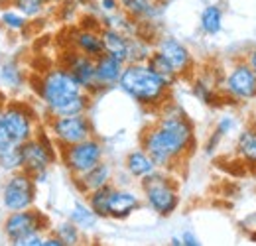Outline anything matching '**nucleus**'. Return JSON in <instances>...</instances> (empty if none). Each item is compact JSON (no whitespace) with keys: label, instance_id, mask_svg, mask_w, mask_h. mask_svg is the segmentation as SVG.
Returning a JSON list of instances; mask_svg holds the SVG:
<instances>
[{"label":"nucleus","instance_id":"f257e3e1","mask_svg":"<svg viewBox=\"0 0 256 246\" xmlns=\"http://www.w3.org/2000/svg\"><path fill=\"white\" fill-rule=\"evenodd\" d=\"M195 144L192 118L170 100L160 108V116L140 134V148L148 152L158 170L168 172H176L193 154Z\"/></svg>","mask_w":256,"mask_h":246},{"label":"nucleus","instance_id":"7ed1b4c3","mask_svg":"<svg viewBox=\"0 0 256 246\" xmlns=\"http://www.w3.org/2000/svg\"><path fill=\"white\" fill-rule=\"evenodd\" d=\"M116 87L130 100H134L136 104L148 110H160L170 100V92H172V87H168L148 67L146 62L126 63Z\"/></svg>","mask_w":256,"mask_h":246},{"label":"nucleus","instance_id":"4be33fe9","mask_svg":"<svg viewBox=\"0 0 256 246\" xmlns=\"http://www.w3.org/2000/svg\"><path fill=\"white\" fill-rule=\"evenodd\" d=\"M146 63H148V67H150V69L160 77L168 87H172V89H174V85H178V83H180V79H182V77L178 75V71L174 69V65L168 62L160 52H156V50H154V52L150 54V58L146 60Z\"/></svg>","mask_w":256,"mask_h":246},{"label":"nucleus","instance_id":"cd10ccee","mask_svg":"<svg viewBox=\"0 0 256 246\" xmlns=\"http://www.w3.org/2000/svg\"><path fill=\"white\" fill-rule=\"evenodd\" d=\"M6 4L24 14L28 20H38L48 12L46 0H6Z\"/></svg>","mask_w":256,"mask_h":246},{"label":"nucleus","instance_id":"7c9ffc66","mask_svg":"<svg viewBox=\"0 0 256 246\" xmlns=\"http://www.w3.org/2000/svg\"><path fill=\"white\" fill-rule=\"evenodd\" d=\"M234 128H236V120L232 118V116H228V114H224V116H221L219 120H217V124H215V132L217 134H221V136H228L230 132H234Z\"/></svg>","mask_w":256,"mask_h":246},{"label":"nucleus","instance_id":"a878e982","mask_svg":"<svg viewBox=\"0 0 256 246\" xmlns=\"http://www.w3.org/2000/svg\"><path fill=\"white\" fill-rule=\"evenodd\" d=\"M67 218H69L73 224H77L83 232L93 230L96 226V220H98V216L91 211V207L87 205V201H75Z\"/></svg>","mask_w":256,"mask_h":246},{"label":"nucleus","instance_id":"f3484780","mask_svg":"<svg viewBox=\"0 0 256 246\" xmlns=\"http://www.w3.org/2000/svg\"><path fill=\"white\" fill-rule=\"evenodd\" d=\"M28 77L24 71V65L18 60H6L4 63H0V89L18 94L28 87Z\"/></svg>","mask_w":256,"mask_h":246},{"label":"nucleus","instance_id":"39448f33","mask_svg":"<svg viewBox=\"0 0 256 246\" xmlns=\"http://www.w3.org/2000/svg\"><path fill=\"white\" fill-rule=\"evenodd\" d=\"M0 120L8 140L14 144H24L42 126L40 116L32 104L20 98H12V100L4 98L0 106Z\"/></svg>","mask_w":256,"mask_h":246},{"label":"nucleus","instance_id":"f03ea898","mask_svg":"<svg viewBox=\"0 0 256 246\" xmlns=\"http://www.w3.org/2000/svg\"><path fill=\"white\" fill-rule=\"evenodd\" d=\"M34 94L44 106L48 116L87 114L93 104V94L81 89L73 75L64 65H56L32 79Z\"/></svg>","mask_w":256,"mask_h":246},{"label":"nucleus","instance_id":"f8f14e48","mask_svg":"<svg viewBox=\"0 0 256 246\" xmlns=\"http://www.w3.org/2000/svg\"><path fill=\"white\" fill-rule=\"evenodd\" d=\"M154 50L160 52L162 56L174 65V69L178 71L180 77H188L195 67L192 50L174 36H160L154 42Z\"/></svg>","mask_w":256,"mask_h":246},{"label":"nucleus","instance_id":"0eeeda50","mask_svg":"<svg viewBox=\"0 0 256 246\" xmlns=\"http://www.w3.org/2000/svg\"><path fill=\"white\" fill-rule=\"evenodd\" d=\"M50 218L44 211L30 207L24 211H14L6 213L2 220V234L12 246H22V242L38 232H48L50 230Z\"/></svg>","mask_w":256,"mask_h":246},{"label":"nucleus","instance_id":"6ab92c4d","mask_svg":"<svg viewBox=\"0 0 256 246\" xmlns=\"http://www.w3.org/2000/svg\"><path fill=\"white\" fill-rule=\"evenodd\" d=\"M100 40H102L104 54H110L122 63H128V56H130V36L128 34L116 30V28H100Z\"/></svg>","mask_w":256,"mask_h":246},{"label":"nucleus","instance_id":"dca6fc26","mask_svg":"<svg viewBox=\"0 0 256 246\" xmlns=\"http://www.w3.org/2000/svg\"><path fill=\"white\" fill-rule=\"evenodd\" d=\"M112 178H114V170H112V166L108 164V162H98L96 166H93L91 170H87L85 174H81V176H73L71 180H73V185H75V189L81 193V195H87V193H91V191H95L98 187H102V185H108L112 184Z\"/></svg>","mask_w":256,"mask_h":246},{"label":"nucleus","instance_id":"c85d7f7f","mask_svg":"<svg viewBox=\"0 0 256 246\" xmlns=\"http://www.w3.org/2000/svg\"><path fill=\"white\" fill-rule=\"evenodd\" d=\"M52 232H56V234L62 238L64 246L81 244V240H83V230H81L77 224H73L69 218H67V220H62V222H58V224L54 226Z\"/></svg>","mask_w":256,"mask_h":246},{"label":"nucleus","instance_id":"72a5a7b5","mask_svg":"<svg viewBox=\"0 0 256 246\" xmlns=\"http://www.w3.org/2000/svg\"><path fill=\"white\" fill-rule=\"evenodd\" d=\"M182 246H199L201 244V240L197 238V234H193L192 230H186V232H182Z\"/></svg>","mask_w":256,"mask_h":246},{"label":"nucleus","instance_id":"2f4dec72","mask_svg":"<svg viewBox=\"0 0 256 246\" xmlns=\"http://www.w3.org/2000/svg\"><path fill=\"white\" fill-rule=\"evenodd\" d=\"M221 140H223V136L221 134H217L215 130L211 132V136L207 138V142H205V154L207 156H213L215 152H217V148H219V144H221Z\"/></svg>","mask_w":256,"mask_h":246},{"label":"nucleus","instance_id":"c9c22d12","mask_svg":"<svg viewBox=\"0 0 256 246\" xmlns=\"http://www.w3.org/2000/svg\"><path fill=\"white\" fill-rule=\"evenodd\" d=\"M2 102H4V100H0V106H2ZM8 142H10V140H8V136H6L4 128H2V120H0V148H2V146H6Z\"/></svg>","mask_w":256,"mask_h":246},{"label":"nucleus","instance_id":"5701e85b","mask_svg":"<svg viewBox=\"0 0 256 246\" xmlns=\"http://www.w3.org/2000/svg\"><path fill=\"white\" fill-rule=\"evenodd\" d=\"M236 156L248 164V166H256V126H246L238 138H236Z\"/></svg>","mask_w":256,"mask_h":246},{"label":"nucleus","instance_id":"9d476101","mask_svg":"<svg viewBox=\"0 0 256 246\" xmlns=\"http://www.w3.org/2000/svg\"><path fill=\"white\" fill-rule=\"evenodd\" d=\"M46 130L58 148H65L95 136V126L87 114H71V116H48Z\"/></svg>","mask_w":256,"mask_h":246},{"label":"nucleus","instance_id":"412c9836","mask_svg":"<svg viewBox=\"0 0 256 246\" xmlns=\"http://www.w3.org/2000/svg\"><path fill=\"white\" fill-rule=\"evenodd\" d=\"M223 8L219 4H209L199 14V30L205 36H217L223 32Z\"/></svg>","mask_w":256,"mask_h":246},{"label":"nucleus","instance_id":"e433bc0d","mask_svg":"<svg viewBox=\"0 0 256 246\" xmlns=\"http://www.w3.org/2000/svg\"><path fill=\"white\" fill-rule=\"evenodd\" d=\"M170 244H172V246H182V238H180V236H172Z\"/></svg>","mask_w":256,"mask_h":246},{"label":"nucleus","instance_id":"423d86ee","mask_svg":"<svg viewBox=\"0 0 256 246\" xmlns=\"http://www.w3.org/2000/svg\"><path fill=\"white\" fill-rule=\"evenodd\" d=\"M20 158L22 170L30 176H36L40 172H50V168L60 160L58 146L52 140L46 126H40L30 140L20 144Z\"/></svg>","mask_w":256,"mask_h":246},{"label":"nucleus","instance_id":"473e14b6","mask_svg":"<svg viewBox=\"0 0 256 246\" xmlns=\"http://www.w3.org/2000/svg\"><path fill=\"white\" fill-rule=\"evenodd\" d=\"M98 8H100L102 14H112V12L120 10V4H118V0H100Z\"/></svg>","mask_w":256,"mask_h":246},{"label":"nucleus","instance_id":"20e7f679","mask_svg":"<svg viewBox=\"0 0 256 246\" xmlns=\"http://www.w3.org/2000/svg\"><path fill=\"white\" fill-rule=\"evenodd\" d=\"M144 205L158 216H172L180 207V187L174 172L156 170L138 182Z\"/></svg>","mask_w":256,"mask_h":246},{"label":"nucleus","instance_id":"a211bd4d","mask_svg":"<svg viewBox=\"0 0 256 246\" xmlns=\"http://www.w3.org/2000/svg\"><path fill=\"white\" fill-rule=\"evenodd\" d=\"M71 50L85 54L89 58H98L100 54H104L102 48V40H100V30L96 28H87L81 26L79 30H75L71 34Z\"/></svg>","mask_w":256,"mask_h":246},{"label":"nucleus","instance_id":"ddd939ff","mask_svg":"<svg viewBox=\"0 0 256 246\" xmlns=\"http://www.w3.org/2000/svg\"><path fill=\"white\" fill-rule=\"evenodd\" d=\"M65 69L73 75V79L81 85V89H85L87 92H91L93 96L98 94L96 89V79H95V60L85 56V54H79L75 50H67L62 58V63Z\"/></svg>","mask_w":256,"mask_h":246},{"label":"nucleus","instance_id":"9b49d317","mask_svg":"<svg viewBox=\"0 0 256 246\" xmlns=\"http://www.w3.org/2000/svg\"><path fill=\"white\" fill-rule=\"evenodd\" d=\"M221 89L228 98H234V100H240V102L252 100V98H256L254 71L250 69V65L244 60L234 62L224 75Z\"/></svg>","mask_w":256,"mask_h":246},{"label":"nucleus","instance_id":"393cba45","mask_svg":"<svg viewBox=\"0 0 256 246\" xmlns=\"http://www.w3.org/2000/svg\"><path fill=\"white\" fill-rule=\"evenodd\" d=\"M112 189H114V185L108 184L85 195V197H87V205L91 207V211H93L98 218H108V203H110Z\"/></svg>","mask_w":256,"mask_h":246},{"label":"nucleus","instance_id":"2eb2a0df","mask_svg":"<svg viewBox=\"0 0 256 246\" xmlns=\"http://www.w3.org/2000/svg\"><path fill=\"white\" fill-rule=\"evenodd\" d=\"M126 63H122L120 60H116L110 54H100L98 58H95V79H96V89L98 94L112 87H116L122 69Z\"/></svg>","mask_w":256,"mask_h":246},{"label":"nucleus","instance_id":"bb28decb","mask_svg":"<svg viewBox=\"0 0 256 246\" xmlns=\"http://www.w3.org/2000/svg\"><path fill=\"white\" fill-rule=\"evenodd\" d=\"M0 170L4 174H14L22 170V158H20V144L8 142L0 148Z\"/></svg>","mask_w":256,"mask_h":246},{"label":"nucleus","instance_id":"6e6552de","mask_svg":"<svg viewBox=\"0 0 256 246\" xmlns=\"http://www.w3.org/2000/svg\"><path fill=\"white\" fill-rule=\"evenodd\" d=\"M38 201V184L30 174L18 170L14 174H6V180L0 189V205L6 213L24 211L36 207Z\"/></svg>","mask_w":256,"mask_h":246},{"label":"nucleus","instance_id":"c756f323","mask_svg":"<svg viewBox=\"0 0 256 246\" xmlns=\"http://www.w3.org/2000/svg\"><path fill=\"white\" fill-rule=\"evenodd\" d=\"M192 91L197 100H201L203 104H215L217 102V85L205 77H197L193 81Z\"/></svg>","mask_w":256,"mask_h":246},{"label":"nucleus","instance_id":"1a4fd4ad","mask_svg":"<svg viewBox=\"0 0 256 246\" xmlns=\"http://www.w3.org/2000/svg\"><path fill=\"white\" fill-rule=\"evenodd\" d=\"M58 154H60V162L73 178V176L85 174L87 170H91L93 166L104 160V144L96 136H91L77 144L58 148Z\"/></svg>","mask_w":256,"mask_h":246},{"label":"nucleus","instance_id":"f704fd0d","mask_svg":"<svg viewBox=\"0 0 256 246\" xmlns=\"http://www.w3.org/2000/svg\"><path fill=\"white\" fill-rule=\"evenodd\" d=\"M244 62L250 65V69L254 71V75H256V48L254 50H250L248 54H246V58H244Z\"/></svg>","mask_w":256,"mask_h":246},{"label":"nucleus","instance_id":"4468645a","mask_svg":"<svg viewBox=\"0 0 256 246\" xmlns=\"http://www.w3.org/2000/svg\"><path fill=\"white\" fill-rule=\"evenodd\" d=\"M142 205H144L142 195H138L134 189L116 187L114 185L112 195H110V203H108V218H112V220H126L136 211H140Z\"/></svg>","mask_w":256,"mask_h":246},{"label":"nucleus","instance_id":"4c0bfd02","mask_svg":"<svg viewBox=\"0 0 256 246\" xmlns=\"http://www.w3.org/2000/svg\"><path fill=\"white\" fill-rule=\"evenodd\" d=\"M62 2H64V0H46V4H48V8H50V6H60Z\"/></svg>","mask_w":256,"mask_h":246},{"label":"nucleus","instance_id":"aec40b11","mask_svg":"<svg viewBox=\"0 0 256 246\" xmlns=\"http://www.w3.org/2000/svg\"><path fill=\"white\" fill-rule=\"evenodd\" d=\"M124 170H126V174L132 180L140 182V180H144L146 176L154 174V172L158 170V166L154 164V160L148 156L146 150L134 148V150H130L126 154V158H124Z\"/></svg>","mask_w":256,"mask_h":246},{"label":"nucleus","instance_id":"b1692460","mask_svg":"<svg viewBox=\"0 0 256 246\" xmlns=\"http://www.w3.org/2000/svg\"><path fill=\"white\" fill-rule=\"evenodd\" d=\"M32 26V20H28L24 14L14 10L12 6L2 8L0 12V28L8 34H26Z\"/></svg>","mask_w":256,"mask_h":246}]
</instances>
